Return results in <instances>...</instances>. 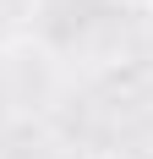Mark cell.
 I'll list each match as a JSON object with an SVG mask.
<instances>
[{
	"instance_id": "1",
	"label": "cell",
	"mask_w": 153,
	"mask_h": 159,
	"mask_svg": "<svg viewBox=\"0 0 153 159\" xmlns=\"http://www.w3.org/2000/svg\"><path fill=\"white\" fill-rule=\"evenodd\" d=\"M120 6H131V11H153V0H120Z\"/></svg>"
},
{
	"instance_id": "2",
	"label": "cell",
	"mask_w": 153,
	"mask_h": 159,
	"mask_svg": "<svg viewBox=\"0 0 153 159\" xmlns=\"http://www.w3.org/2000/svg\"><path fill=\"white\" fill-rule=\"evenodd\" d=\"M104 159H120V154H104Z\"/></svg>"
}]
</instances>
